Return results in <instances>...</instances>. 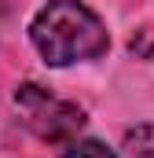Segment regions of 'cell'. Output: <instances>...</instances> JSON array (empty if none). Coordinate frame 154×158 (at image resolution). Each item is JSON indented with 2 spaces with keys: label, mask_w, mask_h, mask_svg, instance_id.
Masks as SVG:
<instances>
[{
  "label": "cell",
  "mask_w": 154,
  "mask_h": 158,
  "mask_svg": "<svg viewBox=\"0 0 154 158\" xmlns=\"http://www.w3.org/2000/svg\"><path fill=\"white\" fill-rule=\"evenodd\" d=\"M30 37L51 66H70L81 59H95L107 52V26L103 19L84 7L81 0H48L30 22Z\"/></svg>",
  "instance_id": "obj_1"
},
{
  "label": "cell",
  "mask_w": 154,
  "mask_h": 158,
  "mask_svg": "<svg viewBox=\"0 0 154 158\" xmlns=\"http://www.w3.org/2000/svg\"><path fill=\"white\" fill-rule=\"evenodd\" d=\"M15 107L22 110V121L30 125V132L44 143H74L77 132L84 129V110L77 103L51 96L40 85H22L15 92Z\"/></svg>",
  "instance_id": "obj_2"
},
{
  "label": "cell",
  "mask_w": 154,
  "mask_h": 158,
  "mask_svg": "<svg viewBox=\"0 0 154 158\" xmlns=\"http://www.w3.org/2000/svg\"><path fill=\"white\" fill-rule=\"evenodd\" d=\"M125 147L132 158H154V125H140L125 136Z\"/></svg>",
  "instance_id": "obj_3"
},
{
  "label": "cell",
  "mask_w": 154,
  "mask_h": 158,
  "mask_svg": "<svg viewBox=\"0 0 154 158\" xmlns=\"http://www.w3.org/2000/svg\"><path fill=\"white\" fill-rule=\"evenodd\" d=\"M63 158H117V155L110 151V147H103L99 140H74L70 151H66Z\"/></svg>",
  "instance_id": "obj_4"
},
{
  "label": "cell",
  "mask_w": 154,
  "mask_h": 158,
  "mask_svg": "<svg viewBox=\"0 0 154 158\" xmlns=\"http://www.w3.org/2000/svg\"><path fill=\"white\" fill-rule=\"evenodd\" d=\"M128 48H132L136 55H147V52H151V30L143 26V30H140V40L132 37V40H128Z\"/></svg>",
  "instance_id": "obj_5"
}]
</instances>
